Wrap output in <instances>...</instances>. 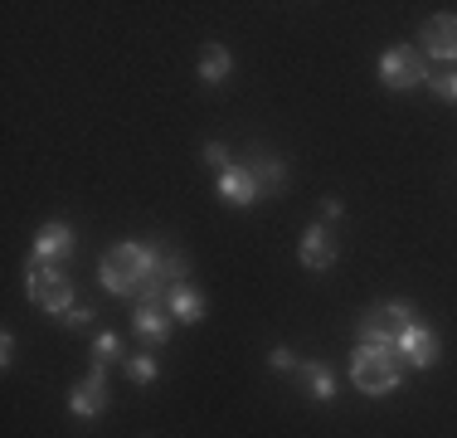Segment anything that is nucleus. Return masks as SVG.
<instances>
[{
	"label": "nucleus",
	"instance_id": "f257e3e1",
	"mask_svg": "<svg viewBox=\"0 0 457 438\" xmlns=\"http://www.w3.org/2000/svg\"><path fill=\"white\" fill-rule=\"evenodd\" d=\"M156 263H161V248H156V244H141V239H122V244H117L112 254L103 258L97 278H103V288L112 292V298H141V288L151 282Z\"/></svg>",
	"mask_w": 457,
	"mask_h": 438
},
{
	"label": "nucleus",
	"instance_id": "f03ea898",
	"mask_svg": "<svg viewBox=\"0 0 457 438\" xmlns=\"http://www.w3.org/2000/svg\"><path fill=\"white\" fill-rule=\"evenodd\" d=\"M351 380H355V390H361V394L379 400V394L399 390V380H404V360H399L395 350L355 346V356H351Z\"/></svg>",
	"mask_w": 457,
	"mask_h": 438
},
{
	"label": "nucleus",
	"instance_id": "7ed1b4c3",
	"mask_svg": "<svg viewBox=\"0 0 457 438\" xmlns=\"http://www.w3.org/2000/svg\"><path fill=\"white\" fill-rule=\"evenodd\" d=\"M409 322H419V316H413V307L404 298H389V302L370 307V312L361 316V346L395 350L399 346V332H404ZM395 356H399V350H395Z\"/></svg>",
	"mask_w": 457,
	"mask_h": 438
},
{
	"label": "nucleus",
	"instance_id": "20e7f679",
	"mask_svg": "<svg viewBox=\"0 0 457 438\" xmlns=\"http://www.w3.org/2000/svg\"><path fill=\"white\" fill-rule=\"evenodd\" d=\"M25 292L35 307H45V312L63 316L73 312V282L63 278V268H54V263H29L25 268Z\"/></svg>",
	"mask_w": 457,
	"mask_h": 438
},
{
	"label": "nucleus",
	"instance_id": "39448f33",
	"mask_svg": "<svg viewBox=\"0 0 457 438\" xmlns=\"http://www.w3.org/2000/svg\"><path fill=\"white\" fill-rule=\"evenodd\" d=\"M433 73H428V59H423L419 49H409V44H395V49H385V59H379V83L395 88V93H409V88H423Z\"/></svg>",
	"mask_w": 457,
	"mask_h": 438
},
{
	"label": "nucleus",
	"instance_id": "423d86ee",
	"mask_svg": "<svg viewBox=\"0 0 457 438\" xmlns=\"http://www.w3.org/2000/svg\"><path fill=\"white\" fill-rule=\"evenodd\" d=\"M107 404H112V390H107V366H97V360H93V370L69 390V414H79V419H97V414H107Z\"/></svg>",
	"mask_w": 457,
	"mask_h": 438
},
{
	"label": "nucleus",
	"instance_id": "0eeeda50",
	"mask_svg": "<svg viewBox=\"0 0 457 438\" xmlns=\"http://www.w3.org/2000/svg\"><path fill=\"white\" fill-rule=\"evenodd\" d=\"M399 360L404 366H413V370H428V366H438V332H433L428 322H409L404 332H399Z\"/></svg>",
	"mask_w": 457,
	"mask_h": 438
},
{
	"label": "nucleus",
	"instance_id": "6e6552de",
	"mask_svg": "<svg viewBox=\"0 0 457 438\" xmlns=\"http://www.w3.org/2000/svg\"><path fill=\"white\" fill-rule=\"evenodd\" d=\"M73 244H79V234H73L63 219H49L35 234V244H29V263H54V268H59L63 258H73Z\"/></svg>",
	"mask_w": 457,
	"mask_h": 438
},
{
	"label": "nucleus",
	"instance_id": "1a4fd4ad",
	"mask_svg": "<svg viewBox=\"0 0 457 438\" xmlns=\"http://www.w3.org/2000/svg\"><path fill=\"white\" fill-rule=\"evenodd\" d=\"M297 258H302V268H312V273H326L336 263V244H331V229L321 224H307L302 229V244H297Z\"/></svg>",
	"mask_w": 457,
	"mask_h": 438
},
{
	"label": "nucleus",
	"instance_id": "9d476101",
	"mask_svg": "<svg viewBox=\"0 0 457 438\" xmlns=\"http://www.w3.org/2000/svg\"><path fill=\"white\" fill-rule=\"evenodd\" d=\"M423 54L443 63H457V15H433L423 25Z\"/></svg>",
	"mask_w": 457,
	"mask_h": 438
},
{
	"label": "nucleus",
	"instance_id": "9b49d317",
	"mask_svg": "<svg viewBox=\"0 0 457 438\" xmlns=\"http://www.w3.org/2000/svg\"><path fill=\"white\" fill-rule=\"evenodd\" d=\"M214 190H220V200L234 205V210H248V205L258 200V181L248 166H228L220 181H214Z\"/></svg>",
	"mask_w": 457,
	"mask_h": 438
},
{
	"label": "nucleus",
	"instance_id": "f8f14e48",
	"mask_svg": "<svg viewBox=\"0 0 457 438\" xmlns=\"http://www.w3.org/2000/svg\"><path fill=\"white\" fill-rule=\"evenodd\" d=\"M170 322H176V316H170L166 307H146V302H137V312H132V332H137L146 346L170 341Z\"/></svg>",
	"mask_w": 457,
	"mask_h": 438
},
{
	"label": "nucleus",
	"instance_id": "ddd939ff",
	"mask_svg": "<svg viewBox=\"0 0 457 438\" xmlns=\"http://www.w3.org/2000/svg\"><path fill=\"white\" fill-rule=\"evenodd\" d=\"M248 171H253V181H258V190H268V195H278L282 185H287V166L273 156V151H253V161H248Z\"/></svg>",
	"mask_w": 457,
	"mask_h": 438
},
{
	"label": "nucleus",
	"instance_id": "4468645a",
	"mask_svg": "<svg viewBox=\"0 0 457 438\" xmlns=\"http://www.w3.org/2000/svg\"><path fill=\"white\" fill-rule=\"evenodd\" d=\"M166 312L176 316V322H185V326H195V322H204V298L190 288V282H180L176 292L166 298Z\"/></svg>",
	"mask_w": 457,
	"mask_h": 438
},
{
	"label": "nucleus",
	"instance_id": "2eb2a0df",
	"mask_svg": "<svg viewBox=\"0 0 457 438\" xmlns=\"http://www.w3.org/2000/svg\"><path fill=\"white\" fill-rule=\"evenodd\" d=\"M302 380L312 385V400H321V404H331L336 400V370L331 366H321V360H302Z\"/></svg>",
	"mask_w": 457,
	"mask_h": 438
},
{
	"label": "nucleus",
	"instance_id": "dca6fc26",
	"mask_svg": "<svg viewBox=\"0 0 457 438\" xmlns=\"http://www.w3.org/2000/svg\"><path fill=\"white\" fill-rule=\"evenodd\" d=\"M228 73H234V54H228L224 44H204V54H200V79H204V83H224Z\"/></svg>",
	"mask_w": 457,
	"mask_h": 438
},
{
	"label": "nucleus",
	"instance_id": "f3484780",
	"mask_svg": "<svg viewBox=\"0 0 457 438\" xmlns=\"http://www.w3.org/2000/svg\"><path fill=\"white\" fill-rule=\"evenodd\" d=\"M93 360H97V366H112V360H122V336H117V332H97V336H93Z\"/></svg>",
	"mask_w": 457,
	"mask_h": 438
},
{
	"label": "nucleus",
	"instance_id": "a211bd4d",
	"mask_svg": "<svg viewBox=\"0 0 457 438\" xmlns=\"http://www.w3.org/2000/svg\"><path fill=\"white\" fill-rule=\"evenodd\" d=\"M127 375H132V385H151V380L161 375V366H156V356H127Z\"/></svg>",
	"mask_w": 457,
	"mask_h": 438
},
{
	"label": "nucleus",
	"instance_id": "6ab92c4d",
	"mask_svg": "<svg viewBox=\"0 0 457 438\" xmlns=\"http://www.w3.org/2000/svg\"><path fill=\"white\" fill-rule=\"evenodd\" d=\"M433 93L443 97V103H457V69H448V73H433Z\"/></svg>",
	"mask_w": 457,
	"mask_h": 438
},
{
	"label": "nucleus",
	"instance_id": "aec40b11",
	"mask_svg": "<svg viewBox=\"0 0 457 438\" xmlns=\"http://www.w3.org/2000/svg\"><path fill=\"white\" fill-rule=\"evenodd\" d=\"M268 366H273V370H282V375H292V370H297V366H302V360H297V356H292V350H287V346H273V350H268Z\"/></svg>",
	"mask_w": 457,
	"mask_h": 438
},
{
	"label": "nucleus",
	"instance_id": "412c9836",
	"mask_svg": "<svg viewBox=\"0 0 457 438\" xmlns=\"http://www.w3.org/2000/svg\"><path fill=\"white\" fill-rule=\"evenodd\" d=\"M63 326H69V332H88V322H93V307H73V312H63L59 316Z\"/></svg>",
	"mask_w": 457,
	"mask_h": 438
},
{
	"label": "nucleus",
	"instance_id": "4be33fe9",
	"mask_svg": "<svg viewBox=\"0 0 457 438\" xmlns=\"http://www.w3.org/2000/svg\"><path fill=\"white\" fill-rule=\"evenodd\" d=\"M204 161H210V166H220V175L234 166V161H228V151L220 147V141H210V147H204Z\"/></svg>",
	"mask_w": 457,
	"mask_h": 438
},
{
	"label": "nucleus",
	"instance_id": "5701e85b",
	"mask_svg": "<svg viewBox=\"0 0 457 438\" xmlns=\"http://www.w3.org/2000/svg\"><path fill=\"white\" fill-rule=\"evenodd\" d=\"M341 215H345V205L336 200V195H326V200H321V224H336Z\"/></svg>",
	"mask_w": 457,
	"mask_h": 438
},
{
	"label": "nucleus",
	"instance_id": "b1692460",
	"mask_svg": "<svg viewBox=\"0 0 457 438\" xmlns=\"http://www.w3.org/2000/svg\"><path fill=\"white\" fill-rule=\"evenodd\" d=\"M10 360H15V336H0V366H10Z\"/></svg>",
	"mask_w": 457,
	"mask_h": 438
}]
</instances>
